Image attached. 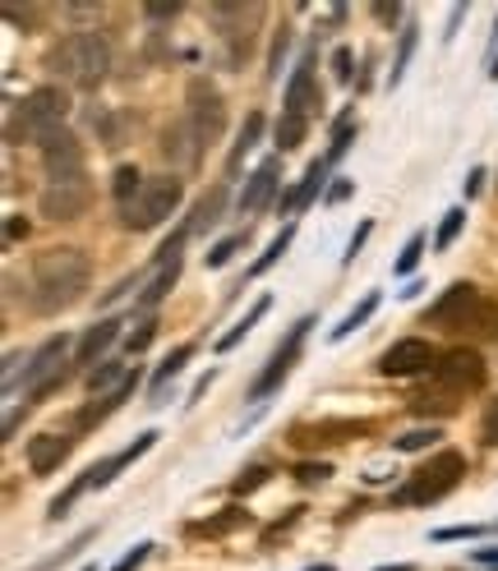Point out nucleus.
<instances>
[{
	"mask_svg": "<svg viewBox=\"0 0 498 571\" xmlns=\"http://www.w3.org/2000/svg\"><path fill=\"white\" fill-rule=\"evenodd\" d=\"M88 290V259L79 249H47L28 272V305L37 313H61Z\"/></svg>",
	"mask_w": 498,
	"mask_h": 571,
	"instance_id": "1",
	"label": "nucleus"
},
{
	"mask_svg": "<svg viewBox=\"0 0 498 571\" xmlns=\"http://www.w3.org/2000/svg\"><path fill=\"white\" fill-rule=\"evenodd\" d=\"M425 323L444 327V332H457V337H494V332H498V309L475 286L457 282V286L444 290V300L425 313Z\"/></svg>",
	"mask_w": 498,
	"mask_h": 571,
	"instance_id": "2",
	"label": "nucleus"
},
{
	"mask_svg": "<svg viewBox=\"0 0 498 571\" xmlns=\"http://www.w3.org/2000/svg\"><path fill=\"white\" fill-rule=\"evenodd\" d=\"M65 111H70V97H65V88H37V92H28L24 102L14 107V115H10V125H5V134H10V144H47L55 129H61V121H65Z\"/></svg>",
	"mask_w": 498,
	"mask_h": 571,
	"instance_id": "3",
	"label": "nucleus"
},
{
	"mask_svg": "<svg viewBox=\"0 0 498 571\" xmlns=\"http://www.w3.org/2000/svg\"><path fill=\"white\" fill-rule=\"evenodd\" d=\"M111 65V51L98 33H70L61 47L51 51V70L65 78L70 88H98Z\"/></svg>",
	"mask_w": 498,
	"mask_h": 571,
	"instance_id": "4",
	"label": "nucleus"
},
{
	"mask_svg": "<svg viewBox=\"0 0 498 571\" xmlns=\"http://www.w3.org/2000/svg\"><path fill=\"white\" fill-rule=\"evenodd\" d=\"M180 199H185V189L176 175H152V181H144V189L121 208V222L129 231H152L180 208Z\"/></svg>",
	"mask_w": 498,
	"mask_h": 571,
	"instance_id": "5",
	"label": "nucleus"
},
{
	"mask_svg": "<svg viewBox=\"0 0 498 571\" xmlns=\"http://www.w3.org/2000/svg\"><path fill=\"white\" fill-rule=\"evenodd\" d=\"M462 475H466V457L448 447V451H438L429 466L411 470V484L397 494V502H438L444 494H452V488L462 484Z\"/></svg>",
	"mask_w": 498,
	"mask_h": 571,
	"instance_id": "6",
	"label": "nucleus"
},
{
	"mask_svg": "<svg viewBox=\"0 0 498 571\" xmlns=\"http://www.w3.org/2000/svg\"><path fill=\"white\" fill-rule=\"evenodd\" d=\"M485 360H481V350H466V346H457L448 350V356H438L434 364V387H444L448 397H466V392H481L485 387Z\"/></svg>",
	"mask_w": 498,
	"mask_h": 571,
	"instance_id": "7",
	"label": "nucleus"
},
{
	"mask_svg": "<svg viewBox=\"0 0 498 571\" xmlns=\"http://www.w3.org/2000/svg\"><path fill=\"white\" fill-rule=\"evenodd\" d=\"M65 356H70V337H65V332H61V337H47L42 346H37V356L24 369V392H28L33 401L65 383Z\"/></svg>",
	"mask_w": 498,
	"mask_h": 571,
	"instance_id": "8",
	"label": "nucleus"
},
{
	"mask_svg": "<svg viewBox=\"0 0 498 571\" xmlns=\"http://www.w3.org/2000/svg\"><path fill=\"white\" fill-rule=\"evenodd\" d=\"M189 125H195V134L203 144H213L226 125V102L208 78H195V84H189Z\"/></svg>",
	"mask_w": 498,
	"mask_h": 571,
	"instance_id": "9",
	"label": "nucleus"
},
{
	"mask_svg": "<svg viewBox=\"0 0 498 571\" xmlns=\"http://www.w3.org/2000/svg\"><path fill=\"white\" fill-rule=\"evenodd\" d=\"M88 199H92L88 181L74 175V181H51L37 203H42V216H51V222H74V216L88 212Z\"/></svg>",
	"mask_w": 498,
	"mask_h": 571,
	"instance_id": "10",
	"label": "nucleus"
},
{
	"mask_svg": "<svg viewBox=\"0 0 498 571\" xmlns=\"http://www.w3.org/2000/svg\"><path fill=\"white\" fill-rule=\"evenodd\" d=\"M310 327H314V319H300V323L291 327L286 346H277V356L267 360V369L254 378V387H249V401H263L267 392H277V387H282V378H286V373H291V364L300 360V342H304V332H310Z\"/></svg>",
	"mask_w": 498,
	"mask_h": 571,
	"instance_id": "11",
	"label": "nucleus"
},
{
	"mask_svg": "<svg viewBox=\"0 0 498 571\" xmlns=\"http://www.w3.org/2000/svg\"><path fill=\"white\" fill-rule=\"evenodd\" d=\"M370 424L365 420H319V424H296L291 429V447H337L347 438H365Z\"/></svg>",
	"mask_w": 498,
	"mask_h": 571,
	"instance_id": "12",
	"label": "nucleus"
},
{
	"mask_svg": "<svg viewBox=\"0 0 498 571\" xmlns=\"http://www.w3.org/2000/svg\"><path fill=\"white\" fill-rule=\"evenodd\" d=\"M42 166L51 181H74V175H84V148L74 139L70 129H55L51 139L42 144Z\"/></svg>",
	"mask_w": 498,
	"mask_h": 571,
	"instance_id": "13",
	"label": "nucleus"
},
{
	"mask_svg": "<svg viewBox=\"0 0 498 571\" xmlns=\"http://www.w3.org/2000/svg\"><path fill=\"white\" fill-rule=\"evenodd\" d=\"M429 364H438V356H434V346L420 342V337L397 342L393 350H383V360H378V369L388 373V378H411V373L429 369Z\"/></svg>",
	"mask_w": 498,
	"mask_h": 571,
	"instance_id": "14",
	"label": "nucleus"
},
{
	"mask_svg": "<svg viewBox=\"0 0 498 571\" xmlns=\"http://www.w3.org/2000/svg\"><path fill=\"white\" fill-rule=\"evenodd\" d=\"M314 107H323V92H319V84H314V55H304L300 70L291 74V84H286V111L310 121Z\"/></svg>",
	"mask_w": 498,
	"mask_h": 571,
	"instance_id": "15",
	"label": "nucleus"
},
{
	"mask_svg": "<svg viewBox=\"0 0 498 571\" xmlns=\"http://www.w3.org/2000/svg\"><path fill=\"white\" fill-rule=\"evenodd\" d=\"M277 171H282V157H267V162L245 181L236 208H240V212H263L267 203H273V194H277Z\"/></svg>",
	"mask_w": 498,
	"mask_h": 571,
	"instance_id": "16",
	"label": "nucleus"
},
{
	"mask_svg": "<svg viewBox=\"0 0 498 571\" xmlns=\"http://www.w3.org/2000/svg\"><path fill=\"white\" fill-rule=\"evenodd\" d=\"M70 447H74V438H65V433H37L28 443V470L33 475H51V470L70 457Z\"/></svg>",
	"mask_w": 498,
	"mask_h": 571,
	"instance_id": "17",
	"label": "nucleus"
},
{
	"mask_svg": "<svg viewBox=\"0 0 498 571\" xmlns=\"http://www.w3.org/2000/svg\"><path fill=\"white\" fill-rule=\"evenodd\" d=\"M158 438H162V433H152V429H148V433H139V438H134V443H129L125 451H116V457H107L102 466H92V470H88V480H92V488H107V484L116 480V475H121V470H125L129 461H139L144 451H148L152 443H158Z\"/></svg>",
	"mask_w": 498,
	"mask_h": 571,
	"instance_id": "18",
	"label": "nucleus"
},
{
	"mask_svg": "<svg viewBox=\"0 0 498 571\" xmlns=\"http://www.w3.org/2000/svg\"><path fill=\"white\" fill-rule=\"evenodd\" d=\"M116 337H121V323H116V319H102V323H92V327L84 332V342L74 346V360H79V364H92L98 356H107V350H111V342H116Z\"/></svg>",
	"mask_w": 498,
	"mask_h": 571,
	"instance_id": "19",
	"label": "nucleus"
},
{
	"mask_svg": "<svg viewBox=\"0 0 498 571\" xmlns=\"http://www.w3.org/2000/svg\"><path fill=\"white\" fill-rule=\"evenodd\" d=\"M328 171H333V162H328V157H319V162H310V171H304V181H300L296 189H286L282 212H300V208L310 203L314 194L323 189V181H328Z\"/></svg>",
	"mask_w": 498,
	"mask_h": 571,
	"instance_id": "20",
	"label": "nucleus"
},
{
	"mask_svg": "<svg viewBox=\"0 0 498 571\" xmlns=\"http://www.w3.org/2000/svg\"><path fill=\"white\" fill-rule=\"evenodd\" d=\"M134 387H139V369H134L129 373V378L116 387V392H111V397H92V406L88 410H79V420H74V424H79V429H92V424H102L107 415H111V410H116L125 397H134Z\"/></svg>",
	"mask_w": 498,
	"mask_h": 571,
	"instance_id": "21",
	"label": "nucleus"
},
{
	"mask_svg": "<svg viewBox=\"0 0 498 571\" xmlns=\"http://www.w3.org/2000/svg\"><path fill=\"white\" fill-rule=\"evenodd\" d=\"M162 152L166 157H176L180 166H195L199 162V152H203V139L195 134V125H176V129H166V144H162Z\"/></svg>",
	"mask_w": 498,
	"mask_h": 571,
	"instance_id": "22",
	"label": "nucleus"
},
{
	"mask_svg": "<svg viewBox=\"0 0 498 571\" xmlns=\"http://www.w3.org/2000/svg\"><path fill=\"white\" fill-rule=\"evenodd\" d=\"M222 208H226V185H213L203 194V199L195 203V212H189V231H208V226H217L222 222Z\"/></svg>",
	"mask_w": 498,
	"mask_h": 571,
	"instance_id": "23",
	"label": "nucleus"
},
{
	"mask_svg": "<svg viewBox=\"0 0 498 571\" xmlns=\"http://www.w3.org/2000/svg\"><path fill=\"white\" fill-rule=\"evenodd\" d=\"M125 378H129V369H125V364H116V360H102L98 369L88 373V392H92V397H111V392H116Z\"/></svg>",
	"mask_w": 498,
	"mask_h": 571,
	"instance_id": "24",
	"label": "nucleus"
},
{
	"mask_svg": "<svg viewBox=\"0 0 498 571\" xmlns=\"http://www.w3.org/2000/svg\"><path fill=\"white\" fill-rule=\"evenodd\" d=\"M267 309H273V295H259V300H254V309H249L245 319H240V323H236V327H232V332H226V337L217 342V350H232V346H240V342L249 337V332H254V323L263 319Z\"/></svg>",
	"mask_w": 498,
	"mask_h": 571,
	"instance_id": "25",
	"label": "nucleus"
},
{
	"mask_svg": "<svg viewBox=\"0 0 498 571\" xmlns=\"http://www.w3.org/2000/svg\"><path fill=\"white\" fill-rule=\"evenodd\" d=\"M259 134H263V115H259V111H249V115H245V125H240V134H236V148H232V157H226V166L236 171V166H240V157L259 144Z\"/></svg>",
	"mask_w": 498,
	"mask_h": 571,
	"instance_id": "26",
	"label": "nucleus"
},
{
	"mask_svg": "<svg viewBox=\"0 0 498 571\" xmlns=\"http://www.w3.org/2000/svg\"><path fill=\"white\" fill-rule=\"evenodd\" d=\"M189 356H195V342H185V346H176V350H171V356L158 364V373H152V392H162L171 378H176V373L189 364Z\"/></svg>",
	"mask_w": 498,
	"mask_h": 571,
	"instance_id": "27",
	"label": "nucleus"
},
{
	"mask_svg": "<svg viewBox=\"0 0 498 571\" xmlns=\"http://www.w3.org/2000/svg\"><path fill=\"white\" fill-rule=\"evenodd\" d=\"M304 134H310V121H304V115L282 111V121H277V148H282V152L300 148V144H304Z\"/></svg>",
	"mask_w": 498,
	"mask_h": 571,
	"instance_id": "28",
	"label": "nucleus"
},
{
	"mask_svg": "<svg viewBox=\"0 0 498 571\" xmlns=\"http://www.w3.org/2000/svg\"><path fill=\"white\" fill-rule=\"evenodd\" d=\"M176 277H180V259H176V263H166V268H158V277L148 282V290L139 295V305H144V309H152L158 300H166V290L176 286Z\"/></svg>",
	"mask_w": 498,
	"mask_h": 571,
	"instance_id": "29",
	"label": "nucleus"
},
{
	"mask_svg": "<svg viewBox=\"0 0 498 571\" xmlns=\"http://www.w3.org/2000/svg\"><path fill=\"white\" fill-rule=\"evenodd\" d=\"M374 309H378V290H370V295H365V300H360V305H356V309L347 313V319H341V323L333 327V342H347V337H351V332H356L360 323H365V319H370V313H374Z\"/></svg>",
	"mask_w": 498,
	"mask_h": 571,
	"instance_id": "30",
	"label": "nucleus"
},
{
	"mask_svg": "<svg viewBox=\"0 0 498 571\" xmlns=\"http://www.w3.org/2000/svg\"><path fill=\"white\" fill-rule=\"evenodd\" d=\"M291 235H296V226H282V235H277V240H273V245H267L263 253H259V263H254V268H249V277H263V272H267V268H273V263L282 259V253H286V249H291Z\"/></svg>",
	"mask_w": 498,
	"mask_h": 571,
	"instance_id": "31",
	"label": "nucleus"
},
{
	"mask_svg": "<svg viewBox=\"0 0 498 571\" xmlns=\"http://www.w3.org/2000/svg\"><path fill=\"white\" fill-rule=\"evenodd\" d=\"M249 521V511H240V507H226L222 517H213V521H199L195 525V535H226V530H236V525H245Z\"/></svg>",
	"mask_w": 498,
	"mask_h": 571,
	"instance_id": "32",
	"label": "nucleus"
},
{
	"mask_svg": "<svg viewBox=\"0 0 498 571\" xmlns=\"http://www.w3.org/2000/svg\"><path fill=\"white\" fill-rule=\"evenodd\" d=\"M462 226H466V212H462V208L444 212V222H438V235H434V249H452V240L462 235Z\"/></svg>",
	"mask_w": 498,
	"mask_h": 571,
	"instance_id": "33",
	"label": "nucleus"
},
{
	"mask_svg": "<svg viewBox=\"0 0 498 571\" xmlns=\"http://www.w3.org/2000/svg\"><path fill=\"white\" fill-rule=\"evenodd\" d=\"M411 406L420 410V415H429V410H438V415H452V410H457V401L448 397L444 387H434V392H420V397H415Z\"/></svg>",
	"mask_w": 498,
	"mask_h": 571,
	"instance_id": "34",
	"label": "nucleus"
},
{
	"mask_svg": "<svg viewBox=\"0 0 498 571\" xmlns=\"http://www.w3.org/2000/svg\"><path fill=\"white\" fill-rule=\"evenodd\" d=\"M420 253H425V235H411V240H407V249H401L397 253V263H393V272H397V277H411V272H415V263H420Z\"/></svg>",
	"mask_w": 498,
	"mask_h": 571,
	"instance_id": "35",
	"label": "nucleus"
},
{
	"mask_svg": "<svg viewBox=\"0 0 498 571\" xmlns=\"http://www.w3.org/2000/svg\"><path fill=\"white\" fill-rule=\"evenodd\" d=\"M111 189H116V199H121V208H125V203L134 199V194L144 189V175L134 171V166H121V171H116V185H111Z\"/></svg>",
	"mask_w": 498,
	"mask_h": 571,
	"instance_id": "36",
	"label": "nucleus"
},
{
	"mask_svg": "<svg viewBox=\"0 0 498 571\" xmlns=\"http://www.w3.org/2000/svg\"><path fill=\"white\" fill-rule=\"evenodd\" d=\"M267 475H273V470H267V466H249V470H240V480L232 484V494H236V498L254 494V488H263V484H267Z\"/></svg>",
	"mask_w": 498,
	"mask_h": 571,
	"instance_id": "37",
	"label": "nucleus"
},
{
	"mask_svg": "<svg viewBox=\"0 0 498 571\" xmlns=\"http://www.w3.org/2000/svg\"><path fill=\"white\" fill-rule=\"evenodd\" d=\"M240 245H245V231H240V235H226L222 245L208 249V268H226V263H232V253H236Z\"/></svg>",
	"mask_w": 498,
	"mask_h": 571,
	"instance_id": "38",
	"label": "nucleus"
},
{
	"mask_svg": "<svg viewBox=\"0 0 498 571\" xmlns=\"http://www.w3.org/2000/svg\"><path fill=\"white\" fill-rule=\"evenodd\" d=\"M429 443H438V429H415V433H401V438L393 443L397 451H425Z\"/></svg>",
	"mask_w": 498,
	"mask_h": 571,
	"instance_id": "39",
	"label": "nucleus"
},
{
	"mask_svg": "<svg viewBox=\"0 0 498 571\" xmlns=\"http://www.w3.org/2000/svg\"><path fill=\"white\" fill-rule=\"evenodd\" d=\"M84 488H92V480H88V475H79V480H74V484L65 488V494H61V498H55V502H51V521H61V517H65V511H70V502H74V498H79V494H84Z\"/></svg>",
	"mask_w": 498,
	"mask_h": 571,
	"instance_id": "40",
	"label": "nucleus"
},
{
	"mask_svg": "<svg viewBox=\"0 0 498 571\" xmlns=\"http://www.w3.org/2000/svg\"><path fill=\"white\" fill-rule=\"evenodd\" d=\"M152 337H158V319H144V323H139V332H129V342H125V346H129V356H139V350H148V346H152Z\"/></svg>",
	"mask_w": 498,
	"mask_h": 571,
	"instance_id": "41",
	"label": "nucleus"
},
{
	"mask_svg": "<svg viewBox=\"0 0 498 571\" xmlns=\"http://www.w3.org/2000/svg\"><path fill=\"white\" fill-rule=\"evenodd\" d=\"M411 51H415V28H407V33H401V51H397V61H393V88L401 84V74H407Z\"/></svg>",
	"mask_w": 498,
	"mask_h": 571,
	"instance_id": "42",
	"label": "nucleus"
},
{
	"mask_svg": "<svg viewBox=\"0 0 498 571\" xmlns=\"http://www.w3.org/2000/svg\"><path fill=\"white\" fill-rule=\"evenodd\" d=\"M328 475H333L328 461H300V466H296V480H300V484H323Z\"/></svg>",
	"mask_w": 498,
	"mask_h": 571,
	"instance_id": "43",
	"label": "nucleus"
},
{
	"mask_svg": "<svg viewBox=\"0 0 498 571\" xmlns=\"http://www.w3.org/2000/svg\"><path fill=\"white\" fill-rule=\"evenodd\" d=\"M286 47H291V33L282 28V33L273 37V55H267V74H273V78L282 74V55H286Z\"/></svg>",
	"mask_w": 498,
	"mask_h": 571,
	"instance_id": "44",
	"label": "nucleus"
},
{
	"mask_svg": "<svg viewBox=\"0 0 498 571\" xmlns=\"http://www.w3.org/2000/svg\"><path fill=\"white\" fill-rule=\"evenodd\" d=\"M370 231H374V222H360V226H356V235H351V245H347V253H341V263H356V253L365 249V240H370Z\"/></svg>",
	"mask_w": 498,
	"mask_h": 571,
	"instance_id": "45",
	"label": "nucleus"
},
{
	"mask_svg": "<svg viewBox=\"0 0 498 571\" xmlns=\"http://www.w3.org/2000/svg\"><path fill=\"white\" fill-rule=\"evenodd\" d=\"M148 554H152V544H134L129 554H125L116 567H111V571H134V567H144V562H148Z\"/></svg>",
	"mask_w": 498,
	"mask_h": 571,
	"instance_id": "46",
	"label": "nucleus"
},
{
	"mask_svg": "<svg viewBox=\"0 0 498 571\" xmlns=\"http://www.w3.org/2000/svg\"><path fill=\"white\" fill-rule=\"evenodd\" d=\"M333 74H337V84H351V51L347 47L333 51Z\"/></svg>",
	"mask_w": 498,
	"mask_h": 571,
	"instance_id": "47",
	"label": "nucleus"
},
{
	"mask_svg": "<svg viewBox=\"0 0 498 571\" xmlns=\"http://www.w3.org/2000/svg\"><path fill=\"white\" fill-rule=\"evenodd\" d=\"M481 438H485L489 447H498V401L485 410V429H481Z\"/></svg>",
	"mask_w": 498,
	"mask_h": 571,
	"instance_id": "48",
	"label": "nucleus"
},
{
	"mask_svg": "<svg viewBox=\"0 0 498 571\" xmlns=\"http://www.w3.org/2000/svg\"><path fill=\"white\" fill-rule=\"evenodd\" d=\"M24 235H28V222H24V216H10V222H5V240H24Z\"/></svg>",
	"mask_w": 498,
	"mask_h": 571,
	"instance_id": "49",
	"label": "nucleus"
},
{
	"mask_svg": "<svg viewBox=\"0 0 498 571\" xmlns=\"http://www.w3.org/2000/svg\"><path fill=\"white\" fill-rule=\"evenodd\" d=\"M341 199H351V181H337V185L328 189V203H341Z\"/></svg>",
	"mask_w": 498,
	"mask_h": 571,
	"instance_id": "50",
	"label": "nucleus"
},
{
	"mask_svg": "<svg viewBox=\"0 0 498 571\" xmlns=\"http://www.w3.org/2000/svg\"><path fill=\"white\" fill-rule=\"evenodd\" d=\"M176 10H180V5H148L144 14H148V18H176Z\"/></svg>",
	"mask_w": 498,
	"mask_h": 571,
	"instance_id": "51",
	"label": "nucleus"
},
{
	"mask_svg": "<svg viewBox=\"0 0 498 571\" xmlns=\"http://www.w3.org/2000/svg\"><path fill=\"white\" fill-rule=\"evenodd\" d=\"M481 181H485V171H481V166H475V171L466 175V199H471V194H481Z\"/></svg>",
	"mask_w": 498,
	"mask_h": 571,
	"instance_id": "52",
	"label": "nucleus"
},
{
	"mask_svg": "<svg viewBox=\"0 0 498 571\" xmlns=\"http://www.w3.org/2000/svg\"><path fill=\"white\" fill-rule=\"evenodd\" d=\"M24 410H28V406H24ZM24 410H18V406L10 410V420H5V438H14V429H18V420H24Z\"/></svg>",
	"mask_w": 498,
	"mask_h": 571,
	"instance_id": "53",
	"label": "nucleus"
},
{
	"mask_svg": "<svg viewBox=\"0 0 498 571\" xmlns=\"http://www.w3.org/2000/svg\"><path fill=\"white\" fill-rule=\"evenodd\" d=\"M471 558H475V562H498V548H475Z\"/></svg>",
	"mask_w": 498,
	"mask_h": 571,
	"instance_id": "54",
	"label": "nucleus"
},
{
	"mask_svg": "<svg viewBox=\"0 0 498 571\" xmlns=\"http://www.w3.org/2000/svg\"><path fill=\"white\" fill-rule=\"evenodd\" d=\"M374 14H378V18H397L401 10H397V5H374Z\"/></svg>",
	"mask_w": 498,
	"mask_h": 571,
	"instance_id": "55",
	"label": "nucleus"
},
{
	"mask_svg": "<svg viewBox=\"0 0 498 571\" xmlns=\"http://www.w3.org/2000/svg\"><path fill=\"white\" fill-rule=\"evenodd\" d=\"M378 571H411V567H378Z\"/></svg>",
	"mask_w": 498,
	"mask_h": 571,
	"instance_id": "56",
	"label": "nucleus"
},
{
	"mask_svg": "<svg viewBox=\"0 0 498 571\" xmlns=\"http://www.w3.org/2000/svg\"><path fill=\"white\" fill-rule=\"evenodd\" d=\"M310 571H333V567H310Z\"/></svg>",
	"mask_w": 498,
	"mask_h": 571,
	"instance_id": "57",
	"label": "nucleus"
},
{
	"mask_svg": "<svg viewBox=\"0 0 498 571\" xmlns=\"http://www.w3.org/2000/svg\"><path fill=\"white\" fill-rule=\"evenodd\" d=\"M84 571H92V567H84Z\"/></svg>",
	"mask_w": 498,
	"mask_h": 571,
	"instance_id": "58",
	"label": "nucleus"
}]
</instances>
